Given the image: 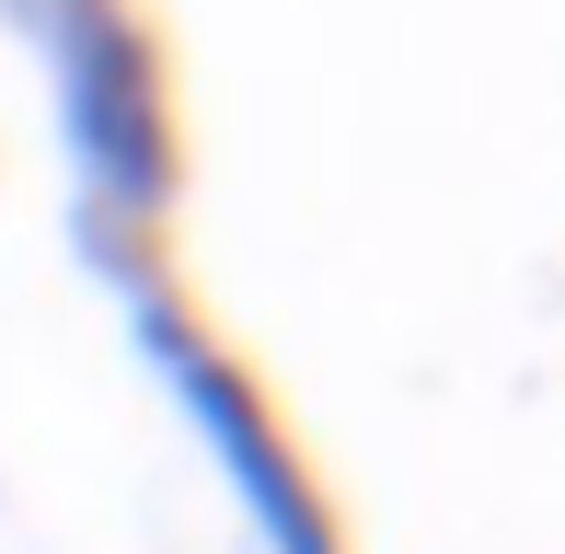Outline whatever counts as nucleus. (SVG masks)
<instances>
[{
    "label": "nucleus",
    "instance_id": "1",
    "mask_svg": "<svg viewBox=\"0 0 565 554\" xmlns=\"http://www.w3.org/2000/svg\"><path fill=\"white\" fill-rule=\"evenodd\" d=\"M70 255H82V266L116 289V312H127V335H139V359L173 382V405H185V416H196V439L220 450V473H231V497L254 509V532H266L277 554H335V543H323L312 486H300V462H289V439H277V416L254 405V393H243V370H231L220 347L196 335V312H185V300H173L139 255H127V243H116L93 209L70 220Z\"/></svg>",
    "mask_w": 565,
    "mask_h": 554
},
{
    "label": "nucleus",
    "instance_id": "2",
    "mask_svg": "<svg viewBox=\"0 0 565 554\" xmlns=\"http://www.w3.org/2000/svg\"><path fill=\"white\" fill-rule=\"evenodd\" d=\"M46 46V93H58V150L82 173L93 220H162L173 209V105H162V58H150L127 0H58L35 23Z\"/></svg>",
    "mask_w": 565,
    "mask_h": 554
},
{
    "label": "nucleus",
    "instance_id": "3",
    "mask_svg": "<svg viewBox=\"0 0 565 554\" xmlns=\"http://www.w3.org/2000/svg\"><path fill=\"white\" fill-rule=\"evenodd\" d=\"M46 12H58V0H0V23H12V35H35Z\"/></svg>",
    "mask_w": 565,
    "mask_h": 554
}]
</instances>
